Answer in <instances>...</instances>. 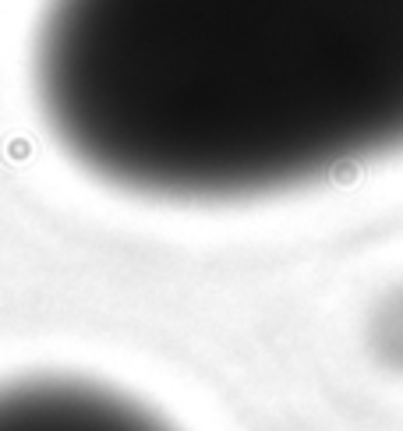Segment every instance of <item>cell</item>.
<instances>
[{"instance_id": "obj_1", "label": "cell", "mask_w": 403, "mask_h": 431, "mask_svg": "<svg viewBox=\"0 0 403 431\" xmlns=\"http://www.w3.org/2000/svg\"><path fill=\"white\" fill-rule=\"evenodd\" d=\"M36 92L117 188H305L403 149V0H50Z\"/></svg>"}, {"instance_id": "obj_2", "label": "cell", "mask_w": 403, "mask_h": 431, "mask_svg": "<svg viewBox=\"0 0 403 431\" xmlns=\"http://www.w3.org/2000/svg\"><path fill=\"white\" fill-rule=\"evenodd\" d=\"M0 431H170L135 400L75 379L0 389Z\"/></svg>"}, {"instance_id": "obj_3", "label": "cell", "mask_w": 403, "mask_h": 431, "mask_svg": "<svg viewBox=\"0 0 403 431\" xmlns=\"http://www.w3.org/2000/svg\"><path fill=\"white\" fill-rule=\"evenodd\" d=\"M379 343L389 347V361H400L403 364V297H400L396 308L386 311L382 329H379Z\"/></svg>"}]
</instances>
